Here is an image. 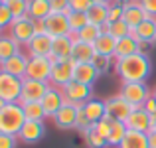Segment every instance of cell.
<instances>
[{"label":"cell","instance_id":"74e56055","mask_svg":"<svg viewBox=\"0 0 156 148\" xmlns=\"http://www.w3.org/2000/svg\"><path fill=\"white\" fill-rule=\"evenodd\" d=\"M12 22H14V14L8 10V6H4V4H2V6H0V32L8 30Z\"/></svg>","mask_w":156,"mask_h":148},{"label":"cell","instance_id":"4fadbf2b","mask_svg":"<svg viewBox=\"0 0 156 148\" xmlns=\"http://www.w3.org/2000/svg\"><path fill=\"white\" fill-rule=\"evenodd\" d=\"M46 34H50L51 38H59V36H71V28H69V22H67V16L65 14H55L51 12L46 20Z\"/></svg>","mask_w":156,"mask_h":148},{"label":"cell","instance_id":"9a60e30c","mask_svg":"<svg viewBox=\"0 0 156 148\" xmlns=\"http://www.w3.org/2000/svg\"><path fill=\"white\" fill-rule=\"evenodd\" d=\"M77 109H79V107L71 105V103H65V105L57 111V115L51 118V121L55 122V126L61 129V130L77 129Z\"/></svg>","mask_w":156,"mask_h":148},{"label":"cell","instance_id":"f5cc1de1","mask_svg":"<svg viewBox=\"0 0 156 148\" xmlns=\"http://www.w3.org/2000/svg\"><path fill=\"white\" fill-rule=\"evenodd\" d=\"M152 46H156V38H154V42H152Z\"/></svg>","mask_w":156,"mask_h":148},{"label":"cell","instance_id":"5b68a950","mask_svg":"<svg viewBox=\"0 0 156 148\" xmlns=\"http://www.w3.org/2000/svg\"><path fill=\"white\" fill-rule=\"evenodd\" d=\"M75 59H63V61H53L51 65V75H50V85L53 87H65L69 81H73V73H75Z\"/></svg>","mask_w":156,"mask_h":148},{"label":"cell","instance_id":"f907efd6","mask_svg":"<svg viewBox=\"0 0 156 148\" xmlns=\"http://www.w3.org/2000/svg\"><path fill=\"white\" fill-rule=\"evenodd\" d=\"M4 105H6V103H4V101H2V99H0V109H2V107H4Z\"/></svg>","mask_w":156,"mask_h":148},{"label":"cell","instance_id":"bcb514c9","mask_svg":"<svg viewBox=\"0 0 156 148\" xmlns=\"http://www.w3.org/2000/svg\"><path fill=\"white\" fill-rule=\"evenodd\" d=\"M142 109H144V111H146L148 115H154V113H156V99H154L152 95H150V97H148V99L144 101V105H142Z\"/></svg>","mask_w":156,"mask_h":148},{"label":"cell","instance_id":"7bdbcfd3","mask_svg":"<svg viewBox=\"0 0 156 148\" xmlns=\"http://www.w3.org/2000/svg\"><path fill=\"white\" fill-rule=\"evenodd\" d=\"M69 6L73 12H87L93 6V0H69Z\"/></svg>","mask_w":156,"mask_h":148},{"label":"cell","instance_id":"f6af8a7d","mask_svg":"<svg viewBox=\"0 0 156 148\" xmlns=\"http://www.w3.org/2000/svg\"><path fill=\"white\" fill-rule=\"evenodd\" d=\"M138 4L144 8V12L148 16H154L156 18V0H138Z\"/></svg>","mask_w":156,"mask_h":148},{"label":"cell","instance_id":"7c38bea8","mask_svg":"<svg viewBox=\"0 0 156 148\" xmlns=\"http://www.w3.org/2000/svg\"><path fill=\"white\" fill-rule=\"evenodd\" d=\"M40 103H42L44 111H46V117H48V118H53V117L57 115V111H59L67 101H65L63 91H61L59 87H53V85H51V87L48 89V93L44 95V99H42Z\"/></svg>","mask_w":156,"mask_h":148},{"label":"cell","instance_id":"d6986e66","mask_svg":"<svg viewBox=\"0 0 156 148\" xmlns=\"http://www.w3.org/2000/svg\"><path fill=\"white\" fill-rule=\"evenodd\" d=\"M134 53H140V42L134 38V34L126 36V38L117 40V48H115V59H121V57H129Z\"/></svg>","mask_w":156,"mask_h":148},{"label":"cell","instance_id":"681fc988","mask_svg":"<svg viewBox=\"0 0 156 148\" xmlns=\"http://www.w3.org/2000/svg\"><path fill=\"white\" fill-rule=\"evenodd\" d=\"M150 126H152L150 130H156V113H154V115H150Z\"/></svg>","mask_w":156,"mask_h":148},{"label":"cell","instance_id":"ffe728a7","mask_svg":"<svg viewBox=\"0 0 156 148\" xmlns=\"http://www.w3.org/2000/svg\"><path fill=\"white\" fill-rule=\"evenodd\" d=\"M146 18H148V14L144 12V8H142L138 2H133V4H126V6H125V12H122V22L129 24L130 30H134V28H136L142 20H146Z\"/></svg>","mask_w":156,"mask_h":148},{"label":"cell","instance_id":"b9f144b4","mask_svg":"<svg viewBox=\"0 0 156 148\" xmlns=\"http://www.w3.org/2000/svg\"><path fill=\"white\" fill-rule=\"evenodd\" d=\"M122 12H125V6H121L119 2H113V4H109V24H113V22H119V20H122Z\"/></svg>","mask_w":156,"mask_h":148},{"label":"cell","instance_id":"e575fe53","mask_svg":"<svg viewBox=\"0 0 156 148\" xmlns=\"http://www.w3.org/2000/svg\"><path fill=\"white\" fill-rule=\"evenodd\" d=\"M28 2L30 0H2V4L8 6V10L14 14V18L28 16Z\"/></svg>","mask_w":156,"mask_h":148},{"label":"cell","instance_id":"7dc6e473","mask_svg":"<svg viewBox=\"0 0 156 148\" xmlns=\"http://www.w3.org/2000/svg\"><path fill=\"white\" fill-rule=\"evenodd\" d=\"M148 146L156 148V130H150L148 132Z\"/></svg>","mask_w":156,"mask_h":148},{"label":"cell","instance_id":"ba28073f","mask_svg":"<svg viewBox=\"0 0 156 148\" xmlns=\"http://www.w3.org/2000/svg\"><path fill=\"white\" fill-rule=\"evenodd\" d=\"M51 65L53 61L50 57H30L26 67V79H36V81H48L50 83L51 75Z\"/></svg>","mask_w":156,"mask_h":148},{"label":"cell","instance_id":"c3c4849f","mask_svg":"<svg viewBox=\"0 0 156 148\" xmlns=\"http://www.w3.org/2000/svg\"><path fill=\"white\" fill-rule=\"evenodd\" d=\"M115 0H93V4H105V6H109V4H113Z\"/></svg>","mask_w":156,"mask_h":148},{"label":"cell","instance_id":"f35d334b","mask_svg":"<svg viewBox=\"0 0 156 148\" xmlns=\"http://www.w3.org/2000/svg\"><path fill=\"white\" fill-rule=\"evenodd\" d=\"M50 6H51V12H55V14H65L67 16L69 12H71L69 0H50Z\"/></svg>","mask_w":156,"mask_h":148},{"label":"cell","instance_id":"7a4b0ae2","mask_svg":"<svg viewBox=\"0 0 156 148\" xmlns=\"http://www.w3.org/2000/svg\"><path fill=\"white\" fill-rule=\"evenodd\" d=\"M24 125H26V115L20 103H6L0 109V132L18 136Z\"/></svg>","mask_w":156,"mask_h":148},{"label":"cell","instance_id":"816d5d0a","mask_svg":"<svg viewBox=\"0 0 156 148\" xmlns=\"http://www.w3.org/2000/svg\"><path fill=\"white\" fill-rule=\"evenodd\" d=\"M152 97H154V99H156V87H154V89H152Z\"/></svg>","mask_w":156,"mask_h":148},{"label":"cell","instance_id":"4316f807","mask_svg":"<svg viewBox=\"0 0 156 148\" xmlns=\"http://www.w3.org/2000/svg\"><path fill=\"white\" fill-rule=\"evenodd\" d=\"M93 48H95V53H99V55L115 57V48H117V40H115L111 34H101L99 38L95 40Z\"/></svg>","mask_w":156,"mask_h":148},{"label":"cell","instance_id":"3957f363","mask_svg":"<svg viewBox=\"0 0 156 148\" xmlns=\"http://www.w3.org/2000/svg\"><path fill=\"white\" fill-rule=\"evenodd\" d=\"M22 77L10 75L0 69V99L4 103H20L22 95Z\"/></svg>","mask_w":156,"mask_h":148},{"label":"cell","instance_id":"5bb4252c","mask_svg":"<svg viewBox=\"0 0 156 148\" xmlns=\"http://www.w3.org/2000/svg\"><path fill=\"white\" fill-rule=\"evenodd\" d=\"M73 44H75V38H73V36H59V38H53L50 59L51 61L69 59L71 53H73Z\"/></svg>","mask_w":156,"mask_h":148},{"label":"cell","instance_id":"44dd1931","mask_svg":"<svg viewBox=\"0 0 156 148\" xmlns=\"http://www.w3.org/2000/svg\"><path fill=\"white\" fill-rule=\"evenodd\" d=\"M83 113H85V117H87L89 121H91V125L99 122L101 118H105V117H107V107H105V101L91 97V99H89V101L83 105Z\"/></svg>","mask_w":156,"mask_h":148},{"label":"cell","instance_id":"f546056e","mask_svg":"<svg viewBox=\"0 0 156 148\" xmlns=\"http://www.w3.org/2000/svg\"><path fill=\"white\" fill-rule=\"evenodd\" d=\"M129 129H126L125 122H119V121H113V126H111V132L107 136V142H109V148H119L122 142V138L126 136Z\"/></svg>","mask_w":156,"mask_h":148},{"label":"cell","instance_id":"8d00e7d4","mask_svg":"<svg viewBox=\"0 0 156 148\" xmlns=\"http://www.w3.org/2000/svg\"><path fill=\"white\" fill-rule=\"evenodd\" d=\"M113 59H115V57H107V55H99V53H95V57H93L91 63L95 65V69L99 71V75H105V73L111 69V65H113Z\"/></svg>","mask_w":156,"mask_h":148},{"label":"cell","instance_id":"1f68e13d","mask_svg":"<svg viewBox=\"0 0 156 148\" xmlns=\"http://www.w3.org/2000/svg\"><path fill=\"white\" fill-rule=\"evenodd\" d=\"M103 34L101 32V26H95V24H87L83 30H79L77 34H73V38L79 40V42H85V44H95V40Z\"/></svg>","mask_w":156,"mask_h":148},{"label":"cell","instance_id":"d6a6232c","mask_svg":"<svg viewBox=\"0 0 156 148\" xmlns=\"http://www.w3.org/2000/svg\"><path fill=\"white\" fill-rule=\"evenodd\" d=\"M83 140H85V144H87V148H109L107 138L101 136L93 126L87 130V132H83Z\"/></svg>","mask_w":156,"mask_h":148},{"label":"cell","instance_id":"d590c367","mask_svg":"<svg viewBox=\"0 0 156 148\" xmlns=\"http://www.w3.org/2000/svg\"><path fill=\"white\" fill-rule=\"evenodd\" d=\"M111 36H113L115 40H121V38H126V36L133 34V30L129 28V24L122 22V20H119V22H113L111 24Z\"/></svg>","mask_w":156,"mask_h":148},{"label":"cell","instance_id":"9c48e42d","mask_svg":"<svg viewBox=\"0 0 156 148\" xmlns=\"http://www.w3.org/2000/svg\"><path fill=\"white\" fill-rule=\"evenodd\" d=\"M50 87L51 85L48 83V81H36V79H26V77H24L20 103H40Z\"/></svg>","mask_w":156,"mask_h":148},{"label":"cell","instance_id":"ab89813d","mask_svg":"<svg viewBox=\"0 0 156 148\" xmlns=\"http://www.w3.org/2000/svg\"><path fill=\"white\" fill-rule=\"evenodd\" d=\"M111 126H113V118L105 117V118H101L99 122H95V125H93V129H95L101 136L107 138V136H109V132H111Z\"/></svg>","mask_w":156,"mask_h":148},{"label":"cell","instance_id":"8992f818","mask_svg":"<svg viewBox=\"0 0 156 148\" xmlns=\"http://www.w3.org/2000/svg\"><path fill=\"white\" fill-rule=\"evenodd\" d=\"M8 34L20 44V46H26L32 38L36 36V28H34V20L30 16H20L14 18V22L8 28Z\"/></svg>","mask_w":156,"mask_h":148},{"label":"cell","instance_id":"484cf974","mask_svg":"<svg viewBox=\"0 0 156 148\" xmlns=\"http://www.w3.org/2000/svg\"><path fill=\"white\" fill-rule=\"evenodd\" d=\"M51 14L50 0H30L28 2V16L32 20H46Z\"/></svg>","mask_w":156,"mask_h":148},{"label":"cell","instance_id":"2e32d148","mask_svg":"<svg viewBox=\"0 0 156 148\" xmlns=\"http://www.w3.org/2000/svg\"><path fill=\"white\" fill-rule=\"evenodd\" d=\"M44 134H46L44 121H26V125L18 134V140H22L24 144H36L44 138Z\"/></svg>","mask_w":156,"mask_h":148},{"label":"cell","instance_id":"52a82bcc","mask_svg":"<svg viewBox=\"0 0 156 148\" xmlns=\"http://www.w3.org/2000/svg\"><path fill=\"white\" fill-rule=\"evenodd\" d=\"M61 91H63V95H65V101L71 103V105H75V107H83L85 103L93 97V87L91 85L79 83V81H75V79L69 81L65 87H61Z\"/></svg>","mask_w":156,"mask_h":148},{"label":"cell","instance_id":"30bf717a","mask_svg":"<svg viewBox=\"0 0 156 148\" xmlns=\"http://www.w3.org/2000/svg\"><path fill=\"white\" fill-rule=\"evenodd\" d=\"M105 107H107V117L113 118V121H119V122H125L130 117V113L134 111V107L129 101H125L121 95L109 97L105 101Z\"/></svg>","mask_w":156,"mask_h":148},{"label":"cell","instance_id":"cb8c5ba5","mask_svg":"<svg viewBox=\"0 0 156 148\" xmlns=\"http://www.w3.org/2000/svg\"><path fill=\"white\" fill-rule=\"evenodd\" d=\"M22 51V46L12 38L10 34H0V65L6 59H10L12 55Z\"/></svg>","mask_w":156,"mask_h":148},{"label":"cell","instance_id":"603a6c76","mask_svg":"<svg viewBox=\"0 0 156 148\" xmlns=\"http://www.w3.org/2000/svg\"><path fill=\"white\" fill-rule=\"evenodd\" d=\"M99 71L95 69L93 63H75V73H73V79L79 81V83H85V85H91L99 79Z\"/></svg>","mask_w":156,"mask_h":148},{"label":"cell","instance_id":"8fae6325","mask_svg":"<svg viewBox=\"0 0 156 148\" xmlns=\"http://www.w3.org/2000/svg\"><path fill=\"white\" fill-rule=\"evenodd\" d=\"M51 42L53 38L50 34H36L26 44V55L28 57H50L51 53Z\"/></svg>","mask_w":156,"mask_h":148},{"label":"cell","instance_id":"f1b7e54d","mask_svg":"<svg viewBox=\"0 0 156 148\" xmlns=\"http://www.w3.org/2000/svg\"><path fill=\"white\" fill-rule=\"evenodd\" d=\"M85 14H87L89 24H95V26H103L109 22V6L105 4H93Z\"/></svg>","mask_w":156,"mask_h":148},{"label":"cell","instance_id":"7402d4cb","mask_svg":"<svg viewBox=\"0 0 156 148\" xmlns=\"http://www.w3.org/2000/svg\"><path fill=\"white\" fill-rule=\"evenodd\" d=\"M134 38L138 40V42H154L156 38V18L154 16H148L146 20H142L140 24H138L136 28L133 30Z\"/></svg>","mask_w":156,"mask_h":148},{"label":"cell","instance_id":"d4e9b609","mask_svg":"<svg viewBox=\"0 0 156 148\" xmlns=\"http://www.w3.org/2000/svg\"><path fill=\"white\" fill-rule=\"evenodd\" d=\"M93 57H95V48H93V44H85V42L75 40L71 59H75L77 63H91Z\"/></svg>","mask_w":156,"mask_h":148},{"label":"cell","instance_id":"83f0119b","mask_svg":"<svg viewBox=\"0 0 156 148\" xmlns=\"http://www.w3.org/2000/svg\"><path fill=\"white\" fill-rule=\"evenodd\" d=\"M119 148H150L148 146V134L136 132V130H129Z\"/></svg>","mask_w":156,"mask_h":148},{"label":"cell","instance_id":"836d02e7","mask_svg":"<svg viewBox=\"0 0 156 148\" xmlns=\"http://www.w3.org/2000/svg\"><path fill=\"white\" fill-rule=\"evenodd\" d=\"M67 22H69V28H71V36L73 34H77L79 30H83L85 26L89 24V20H87V14L85 12H69L67 14Z\"/></svg>","mask_w":156,"mask_h":148},{"label":"cell","instance_id":"60d3db41","mask_svg":"<svg viewBox=\"0 0 156 148\" xmlns=\"http://www.w3.org/2000/svg\"><path fill=\"white\" fill-rule=\"evenodd\" d=\"M91 121H89L87 117H85V113H83V107H79V109H77V130H79L81 134L83 132H87L89 129H91Z\"/></svg>","mask_w":156,"mask_h":148},{"label":"cell","instance_id":"4dcf8cb0","mask_svg":"<svg viewBox=\"0 0 156 148\" xmlns=\"http://www.w3.org/2000/svg\"><path fill=\"white\" fill-rule=\"evenodd\" d=\"M26 115V121H46V111H44L42 103H20Z\"/></svg>","mask_w":156,"mask_h":148},{"label":"cell","instance_id":"db71d44e","mask_svg":"<svg viewBox=\"0 0 156 148\" xmlns=\"http://www.w3.org/2000/svg\"><path fill=\"white\" fill-rule=\"evenodd\" d=\"M0 6H2V0H0Z\"/></svg>","mask_w":156,"mask_h":148},{"label":"cell","instance_id":"ac0fdd59","mask_svg":"<svg viewBox=\"0 0 156 148\" xmlns=\"http://www.w3.org/2000/svg\"><path fill=\"white\" fill-rule=\"evenodd\" d=\"M28 59H30V57H28L24 51H20V53H16V55H12L10 59L4 61V63L0 65V69L6 71V73H10V75H16V77H22L24 79L26 67H28Z\"/></svg>","mask_w":156,"mask_h":148},{"label":"cell","instance_id":"6da1fadb","mask_svg":"<svg viewBox=\"0 0 156 148\" xmlns=\"http://www.w3.org/2000/svg\"><path fill=\"white\" fill-rule=\"evenodd\" d=\"M115 73L122 83H140L146 81L152 73V61L146 53H134L129 57L115 59Z\"/></svg>","mask_w":156,"mask_h":148},{"label":"cell","instance_id":"e0dca14e","mask_svg":"<svg viewBox=\"0 0 156 148\" xmlns=\"http://www.w3.org/2000/svg\"><path fill=\"white\" fill-rule=\"evenodd\" d=\"M125 125H126V129L129 130H136V132H146L148 134L150 132V115L146 113L144 109H134L133 113H130V117L125 121Z\"/></svg>","mask_w":156,"mask_h":148},{"label":"cell","instance_id":"277c9868","mask_svg":"<svg viewBox=\"0 0 156 148\" xmlns=\"http://www.w3.org/2000/svg\"><path fill=\"white\" fill-rule=\"evenodd\" d=\"M119 95L125 101H129L134 109H140L146 99L152 95V91L146 87V81H140V83H122Z\"/></svg>","mask_w":156,"mask_h":148},{"label":"cell","instance_id":"ee69618b","mask_svg":"<svg viewBox=\"0 0 156 148\" xmlns=\"http://www.w3.org/2000/svg\"><path fill=\"white\" fill-rule=\"evenodd\" d=\"M16 144H18V136L0 132V148H16Z\"/></svg>","mask_w":156,"mask_h":148},{"label":"cell","instance_id":"11a10c76","mask_svg":"<svg viewBox=\"0 0 156 148\" xmlns=\"http://www.w3.org/2000/svg\"><path fill=\"white\" fill-rule=\"evenodd\" d=\"M0 34H2V32H0Z\"/></svg>","mask_w":156,"mask_h":148}]
</instances>
